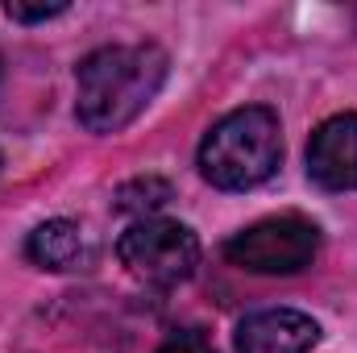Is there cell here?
<instances>
[{
  "instance_id": "1",
  "label": "cell",
  "mask_w": 357,
  "mask_h": 353,
  "mask_svg": "<svg viewBox=\"0 0 357 353\" xmlns=\"http://www.w3.org/2000/svg\"><path fill=\"white\" fill-rule=\"evenodd\" d=\"M167 84V50L154 42L142 46H104L88 54L75 71V112L91 133H121L133 125L146 104Z\"/></svg>"
},
{
  "instance_id": "2",
  "label": "cell",
  "mask_w": 357,
  "mask_h": 353,
  "mask_svg": "<svg viewBox=\"0 0 357 353\" xmlns=\"http://www.w3.org/2000/svg\"><path fill=\"white\" fill-rule=\"evenodd\" d=\"M278 158H282L278 117L262 104L229 112L199 142V175L220 191H250L266 183L278 171Z\"/></svg>"
},
{
  "instance_id": "3",
  "label": "cell",
  "mask_w": 357,
  "mask_h": 353,
  "mask_svg": "<svg viewBox=\"0 0 357 353\" xmlns=\"http://www.w3.org/2000/svg\"><path fill=\"white\" fill-rule=\"evenodd\" d=\"M116 258H121V266L133 278H142L150 287H175V283L195 274V266H199V241L178 220L146 216V220H133L121 233Z\"/></svg>"
},
{
  "instance_id": "4",
  "label": "cell",
  "mask_w": 357,
  "mask_h": 353,
  "mask_svg": "<svg viewBox=\"0 0 357 353\" xmlns=\"http://www.w3.org/2000/svg\"><path fill=\"white\" fill-rule=\"evenodd\" d=\"M320 250V229L303 216H270L225 241V258L250 274H295L312 266Z\"/></svg>"
},
{
  "instance_id": "5",
  "label": "cell",
  "mask_w": 357,
  "mask_h": 353,
  "mask_svg": "<svg viewBox=\"0 0 357 353\" xmlns=\"http://www.w3.org/2000/svg\"><path fill=\"white\" fill-rule=\"evenodd\" d=\"M307 175L324 191H357V112L328 117L312 133Z\"/></svg>"
},
{
  "instance_id": "6",
  "label": "cell",
  "mask_w": 357,
  "mask_h": 353,
  "mask_svg": "<svg viewBox=\"0 0 357 353\" xmlns=\"http://www.w3.org/2000/svg\"><path fill=\"white\" fill-rule=\"evenodd\" d=\"M320 341V324L295 308H266L237 324V353H307Z\"/></svg>"
},
{
  "instance_id": "7",
  "label": "cell",
  "mask_w": 357,
  "mask_h": 353,
  "mask_svg": "<svg viewBox=\"0 0 357 353\" xmlns=\"http://www.w3.org/2000/svg\"><path fill=\"white\" fill-rule=\"evenodd\" d=\"M25 254L42 270H84L91 262V246L75 220H46L29 233Z\"/></svg>"
},
{
  "instance_id": "8",
  "label": "cell",
  "mask_w": 357,
  "mask_h": 353,
  "mask_svg": "<svg viewBox=\"0 0 357 353\" xmlns=\"http://www.w3.org/2000/svg\"><path fill=\"white\" fill-rule=\"evenodd\" d=\"M171 200H175V187L158 175H137L116 187V212H133L137 220H146L150 212L167 208Z\"/></svg>"
},
{
  "instance_id": "9",
  "label": "cell",
  "mask_w": 357,
  "mask_h": 353,
  "mask_svg": "<svg viewBox=\"0 0 357 353\" xmlns=\"http://www.w3.org/2000/svg\"><path fill=\"white\" fill-rule=\"evenodd\" d=\"M158 353H216V345H212V337L204 329H178L162 341Z\"/></svg>"
},
{
  "instance_id": "10",
  "label": "cell",
  "mask_w": 357,
  "mask_h": 353,
  "mask_svg": "<svg viewBox=\"0 0 357 353\" xmlns=\"http://www.w3.org/2000/svg\"><path fill=\"white\" fill-rule=\"evenodd\" d=\"M4 13H8L13 21H25V25H33V21L63 17V13H67V4H63V0H54V4H21V0H8V4H4Z\"/></svg>"
},
{
  "instance_id": "11",
  "label": "cell",
  "mask_w": 357,
  "mask_h": 353,
  "mask_svg": "<svg viewBox=\"0 0 357 353\" xmlns=\"http://www.w3.org/2000/svg\"><path fill=\"white\" fill-rule=\"evenodd\" d=\"M0 67H4V63H0ZM0 75H4V71H0Z\"/></svg>"
}]
</instances>
